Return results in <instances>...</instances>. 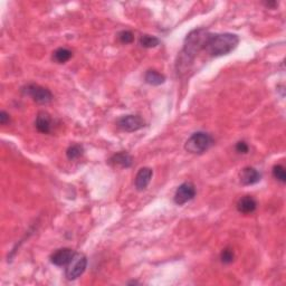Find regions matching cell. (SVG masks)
Returning a JSON list of instances; mask_svg holds the SVG:
<instances>
[{
  "label": "cell",
  "instance_id": "cell-12",
  "mask_svg": "<svg viewBox=\"0 0 286 286\" xmlns=\"http://www.w3.org/2000/svg\"><path fill=\"white\" fill-rule=\"evenodd\" d=\"M257 208V201L254 199L251 196H244L240 198L237 203V209L239 212L245 213V215H248V213L254 212Z\"/></svg>",
  "mask_w": 286,
  "mask_h": 286
},
{
  "label": "cell",
  "instance_id": "cell-18",
  "mask_svg": "<svg viewBox=\"0 0 286 286\" xmlns=\"http://www.w3.org/2000/svg\"><path fill=\"white\" fill-rule=\"evenodd\" d=\"M273 175L276 180L281 181L282 184L286 182V173H285V168L282 165H276L273 168Z\"/></svg>",
  "mask_w": 286,
  "mask_h": 286
},
{
  "label": "cell",
  "instance_id": "cell-13",
  "mask_svg": "<svg viewBox=\"0 0 286 286\" xmlns=\"http://www.w3.org/2000/svg\"><path fill=\"white\" fill-rule=\"evenodd\" d=\"M144 79H146V82L148 84H150V85H153V86L161 85V84L166 82L165 75L160 74L159 72L154 70L148 71L146 73V76H144Z\"/></svg>",
  "mask_w": 286,
  "mask_h": 286
},
{
  "label": "cell",
  "instance_id": "cell-17",
  "mask_svg": "<svg viewBox=\"0 0 286 286\" xmlns=\"http://www.w3.org/2000/svg\"><path fill=\"white\" fill-rule=\"evenodd\" d=\"M84 153V149L81 144H73L67 149L66 155L68 160H76L81 158Z\"/></svg>",
  "mask_w": 286,
  "mask_h": 286
},
{
  "label": "cell",
  "instance_id": "cell-11",
  "mask_svg": "<svg viewBox=\"0 0 286 286\" xmlns=\"http://www.w3.org/2000/svg\"><path fill=\"white\" fill-rule=\"evenodd\" d=\"M35 125L38 132L47 134V133L51 132V129H52L51 115H49L47 112H44V111L39 112L37 114Z\"/></svg>",
  "mask_w": 286,
  "mask_h": 286
},
{
  "label": "cell",
  "instance_id": "cell-19",
  "mask_svg": "<svg viewBox=\"0 0 286 286\" xmlns=\"http://www.w3.org/2000/svg\"><path fill=\"white\" fill-rule=\"evenodd\" d=\"M235 258V255H234V251L230 248H225L222 254H220V259H222V262L224 264H230L234 261Z\"/></svg>",
  "mask_w": 286,
  "mask_h": 286
},
{
  "label": "cell",
  "instance_id": "cell-3",
  "mask_svg": "<svg viewBox=\"0 0 286 286\" xmlns=\"http://www.w3.org/2000/svg\"><path fill=\"white\" fill-rule=\"evenodd\" d=\"M213 140L208 133L196 132L186 141L185 149L190 153L201 154L212 146Z\"/></svg>",
  "mask_w": 286,
  "mask_h": 286
},
{
  "label": "cell",
  "instance_id": "cell-9",
  "mask_svg": "<svg viewBox=\"0 0 286 286\" xmlns=\"http://www.w3.org/2000/svg\"><path fill=\"white\" fill-rule=\"evenodd\" d=\"M261 178L262 174L253 167L244 168L242 172H240V182L244 186H251L257 184L261 180Z\"/></svg>",
  "mask_w": 286,
  "mask_h": 286
},
{
  "label": "cell",
  "instance_id": "cell-15",
  "mask_svg": "<svg viewBox=\"0 0 286 286\" xmlns=\"http://www.w3.org/2000/svg\"><path fill=\"white\" fill-rule=\"evenodd\" d=\"M72 56H73V53H72L70 49L63 47L56 49V51L53 53V59L59 64L68 62V60L72 58Z\"/></svg>",
  "mask_w": 286,
  "mask_h": 286
},
{
  "label": "cell",
  "instance_id": "cell-23",
  "mask_svg": "<svg viewBox=\"0 0 286 286\" xmlns=\"http://www.w3.org/2000/svg\"><path fill=\"white\" fill-rule=\"evenodd\" d=\"M265 5L267 6V7H275L277 5V3L276 2H266Z\"/></svg>",
  "mask_w": 286,
  "mask_h": 286
},
{
  "label": "cell",
  "instance_id": "cell-21",
  "mask_svg": "<svg viewBox=\"0 0 286 286\" xmlns=\"http://www.w3.org/2000/svg\"><path fill=\"white\" fill-rule=\"evenodd\" d=\"M236 151H237L238 153H243V154L248 153L249 151L248 144H247L245 141H239V142L236 144Z\"/></svg>",
  "mask_w": 286,
  "mask_h": 286
},
{
  "label": "cell",
  "instance_id": "cell-16",
  "mask_svg": "<svg viewBox=\"0 0 286 286\" xmlns=\"http://www.w3.org/2000/svg\"><path fill=\"white\" fill-rule=\"evenodd\" d=\"M140 45L144 48H153L160 45V39L154 36L142 35L140 38Z\"/></svg>",
  "mask_w": 286,
  "mask_h": 286
},
{
  "label": "cell",
  "instance_id": "cell-8",
  "mask_svg": "<svg viewBox=\"0 0 286 286\" xmlns=\"http://www.w3.org/2000/svg\"><path fill=\"white\" fill-rule=\"evenodd\" d=\"M76 253L71 248H60L52 254L51 262L56 266H66L70 264Z\"/></svg>",
  "mask_w": 286,
  "mask_h": 286
},
{
  "label": "cell",
  "instance_id": "cell-4",
  "mask_svg": "<svg viewBox=\"0 0 286 286\" xmlns=\"http://www.w3.org/2000/svg\"><path fill=\"white\" fill-rule=\"evenodd\" d=\"M22 93L30 96L38 104H48L53 100V94L46 87H43L37 84H28L22 87Z\"/></svg>",
  "mask_w": 286,
  "mask_h": 286
},
{
  "label": "cell",
  "instance_id": "cell-22",
  "mask_svg": "<svg viewBox=\"0 0 286 286\" xmlns=\"http://www.w3.org/2000/svg\"><path fill=\"white\" fill-rule=\"evenodd\" d=\"M9 121H10V117H9L8 113L5 112V111L0 112V123H1V125L7 124Z\"/></svg>",
  "mask_w": 286,
  "mask_h": 286
},
{
  "label": "cell",
  "instance_id": "cell-10",
  "mask_svg": "<svg viewBox=\"0 0 286 286\" xmlns=\"http://www.w3.org/2000/svg\"><path fill=\"white\" fill-rule=\"evenodd\" d=\"M152 170L150 168H142V169L139 170V172L135 175V188L139 191H143L144 189H147V187L149 186L151 181L152 178Z\"/></svg>",
  "mask_w": 286,
  "mask_h": 286
},
{
  "label": "cell",
  "instance_id": "cell-20",
  "mask_svg": "<svg viewBox=\"0 0 286 286\" xmlns=\"http://www.w3.org/2000/svg\"><path fill=\"white\" fill-rule=\"evenodd\" d=\"M117 36H119V40L122 44H131L133 39H134L133 33L130 32V30H122Z\"/></svg>",
  "mask_w": 286,
  "mask_h": 286
},
{
  "label": "cell",
  "instance_id": "cell-6",
  "mask_svg": "<svg viewBox=\"0 0 286 286\" xmlns=\"http://www.w3.org/2000/svg\"><path fill=\"white\" fill-rule=\"evenodd\" d=\"M116 124L122 131L135 132L144 127V120L139 115L129 114V115L121 116L120 119L116 121Z\"/></svg>",
  "mask_w": 286,
  "mask_h": 286
},
{
  "label": "cell",
  "instance_id": "cell-1",
  "mask_svg": "<svg viewBox=\"0 0 286 286\" xmlns=\"http://www.w3.org/2000/svg\"><path fill=\"white\" fill-rule=\"evenodd\" d=\"M210 36L205 28H198L190 32L187 35L184 44V48L180 52L177 60V71L179 73H185L190 65L192 64L194 57L201 49L205 48L208 38Z\"/></svg>",
  "mask_w": 286,
  "mask_h": 286
},
{
  "label": "cell",
  "instance_id": "cell-2",
  "mask_svg": "<svg viewBox=\"0 0 286 286\" xmlns=\"http://www.w3.org/2000/svg\"><path fill=\"white\" fill-rule=\"evenodd\" d=\"M239 38L235 34L225 33V34H210L207 43L205 45L206 51L211 56H223L229 54L230 52L237 47Z\"/></svg>",
  "mask_w": 286,
  "mask_h": 286
},
{
  "label": "cell",
  "instance_id": "cell-5",
  "mask_svg": "<svg viewBox=\"0 0 286 286\" xmlns=\"http://www.w3.org/2000/svg\"><path fill=\"white\" fill-rule=\"evenodd\" d=\"M86 266H87V258L85 255L76 253L74 255V257L72 258V261L70 262V264L67 265L66 272H65V276H66L67 280L74 281L85 272Z\"/></svg>",
  "mask_w": 286,
  "mask_h": 286
},
{
  "label": "cell",
  "instance_id": "cell-7",
  "mask_svg": "<svg viewBox=\"0 0 286 286\" xmlns=\"http://www.w3.org/2000/svg\"><path fill=\"white\" fill-rule=\"evenodd\" d=\"M196 196V187L191 182H185L178 187L177 191L174 193L173 200L174 203L181 206L192 200Z\"/></svg>",
  "mask_w": 286,
  "mask_h": 286
},
{
  "label": "cell",
  "instance_id": "cell-14",
  "mask_svg": "<svg viewBox=\"0 0 286 286\" xmlns=\"http://www.w3.org/2000/svg\"><path fill=\"white\" fill-rule=\"evenodd\" d=\"M111 161L115 165H119L123 168H129L132 166V157L127 152H119L111 158Z\"/></svg>",
  "mask_w": 286,
  "mask_h": 286
}]
</instances>
